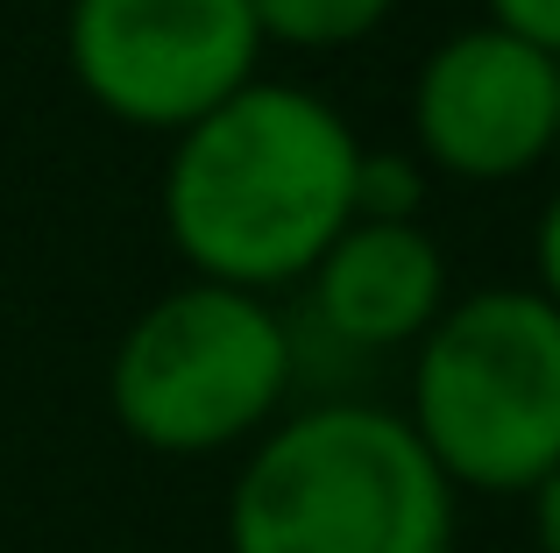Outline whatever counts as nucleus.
Masks as SVG:
<instances>
[{"instance_id":"nucleus-3","label":"nucleus","mask_w":560,"mask_h":553,"mask_svg":"<svg viewBox=\"0 0 560 553\" xmlns=\"http://www.w3.org/2000/svg\"><path fill=\"white\" fill-rule=\"evenodd\" d=\"M405 426L454 490L533 497L560 469V313L533 284L447 298L411 348Z\"/></svg>"},{"instance_id":"nucleus-13","label":"nucleus","mask_w":560,"mask_h":553,"mask_svg":"<svg viewBox=\"0 0 560 553\" xmlns=\"http://www.w3.org/2000/svg\"><path fill=\"white\" fill-rule=\"evenodd\" d=\"M553 150H560V57H553Z\"/></svg>"},{"instance_id":"nucleus-5","label":"nucleus","mask_w":560,"mask_h":553,"mask_svg":"<svg viewBox=\"0 0 560 553\" xmlns=\"http://www.w3.org/2000/svg\"><path fill=\"white\" fill-rule=\"evenodd\" d=\"M65 57L100 114L185 136L256 85L262 28L248 0H71Z\"/></svg>"},{"instance_id":"nucleus-11","label":"nucleus","mask_w":560,"mask_h":553,"mask_svg":"<svg viewBox=\"0 0 560 553\" xmlns=\"http://www.w3.org/2000/svg\"><path fill=\"white\" fill-rule=\"evenodd\" d=\"M533 270H539V298L560 313V192L547 199V213H539V227H533Z\"/></svg>"},{"instance_id":"nucleus-10","label":"nucleus","mask_w":560,"mask_h":553,"mask_svg":"<svg viewBox=\"0 0 560 553\" xmlns=\"http://www.w3.org/2000/svg\"><path fill=\"white\" fill-rule=\"evenodd\" d=\"M482 14L511 36H525L533 50L560 57V0H482Z\"/></svg>"},{"instance_id":"nucleus-1","label":"nucleus","mask_w":560,"mask_h":553,"mask_svg":"<svg viewBox=\"0 0 560 553\" xmlns=\"http://www.w3.org/2000/svg\"><path fill=\"white\" fill-rule=\"evenodd\" d=\"M355 164L362 142L341 107L256 79L171 136L164 235L191 276L270 298L277 284H305L355 221Z\"/></svg>"},{"instance_id":"nucleus-7","label":"nucleus","mask_w":560,"mask_h":553,"mask_svg":"<svg viewBox=\"0 0 560 553\" xmlns=\"http://www.w3.org/2000/svg\"><path fill=\"white\" fill-rule=\"evenodd\" d=\"M305 284L313 319L362 355L419 348L425 327L447 313V256L419 221H348Z\"/></svg>"},{"instance_id":"nucleus-12","label":"nucleus","mask_w":560,"mask_h":553,"mask_svg":"<svg viewBox=\"0 0 560 553\" xmlns=\"http://www.w3.org/2000/svg\"><path fill=\"white\" fill-rule=\"evenodd\" d=\"M533 553H560V469L533 490Z\"/></svg>"},{"instance_id":"nucleus-2","label":"nucleus","mask_w":560,"mask_h":553,"mask_svg":"<svg viewBox=\"0 0 560 553\" xmlns=\"http://www.w3.org/2000/svg\"><path fill=\"white\" fill-rule=\"evenodd\" d=\"M228 553H454V483L405 412L334 398L248 447L228 490Z\"/></svg>"},{"instance_id":"nucleus-6","label":"nucleus","mask_w":560,"mask_h":553,"mask_svg":"<svg viewBox=\"0 0 560 553\" xmlns=\"http://www.w3.org/2000/svg\"><path fill=\"white\" fill-rule=\"evenodd\" d=\"M411 136L462 185L525 178L553 156V57L497 22L447 36L411 79Z\"/></svg>"},{"instance_id":"nucleus-4","label":"nucleus","mask_w":560,"mask_h":553,"mask_svg":"<svg viewBox=\"0 0 560 553\" xmlns=\"http://www.w3.org/2000/svg\"><path fill=\"white\" fill-rule=\"evenodd\" d=\"M299 384V341L270 298L191 284L150 298L107 362V404L150 455H220L262 440Z\"/></svg>"},{"instance_id":"nucleus-9","label":"nucleus","mask_w":560,"mask_h":553,"mask_svg":"<svg viewBox=\"0 0 560 553\" xmlns=\"http://www.w3.org/2000/svg\"><path fill=\"white\" fill-rule=\"evenodd\" d=\"M425 207V170L411 156L362 150L355 164V221H419Z\"/></svg>"},{"instance_id":"nucleus-8","label":"nucleus","mask_w":560,"mask_h":553,"mask_svg":"<svg viewBox=\"0 0 560 553\" xmlns=\"http://www.w3.org/2000/svg\"><path fill=\"white\" fill-rule=\"evenodd\" d=\"M390 8L397 0H248L262 43H284V50H348L376 36Z\"/></svg>"}]
</instances>
